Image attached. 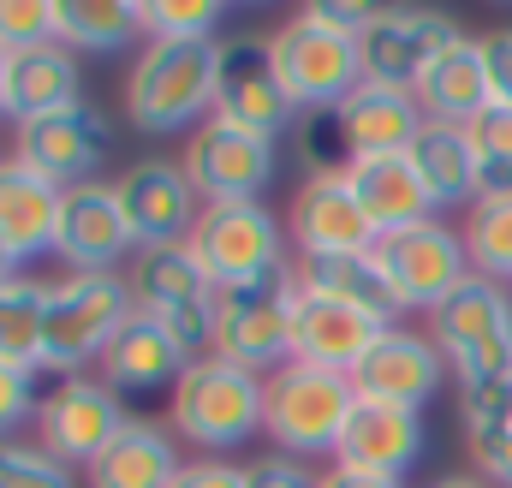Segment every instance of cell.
<instances>
[{
	"mask_svg": "<svg viewBox=\"0 0 512 488\" xmlns=\"http://www.w3.org/2000/svg\"><path fill=\"white\" fill-rule=\"evenodd\" d=\"M340 137L352 149V161H370V155H405L417 143V131L429 125L423 102L411 90H387V84H358L340 108Z\"/></svg>",
	"mask_w": 512,
	"mask_h": 488,
	"instance_id": "obj_22",
	"label": "cell"
},
{
	"mask_svg": "<svg viewBox=\"0 0 512 488\" xmlns=\"http://www.w3.org/2000/svg\"><path fill=\"white\" fill-rule=\"evenodd\" d=\"M191 250L215 274V286H251V280H268V274L292 268L286 221L268 203H203Z\"/></svg>",
	"mask_w": 512,
	"mask_h": 488,
	"instance_id": "obj_9",
	"label": "cell"
},
{
	"mask_svg": "<svg viewBox=\"0 0 512 488\" xmlns=\"http://www.w3.org/2000/svg\"><path fill=\"white\" fill-rule=\"evenodd\" d=\"M387 328H393L387 316H370L358 304H334V298L298 292V310H292V364L358 375V364L370 358V346L382 340Z\"/></svg>",
	"mask_w": 512,
	"mask_h": 488,
	"instance_id": "obj_20",
	"label": "cell"
},
{
	"mask_svg": "<svg viewBox=\"0 0 512 488\" xmlns=\"http://www.w3.org/2000/svg\"><path fill=\"white\" fill-rule=\"evenodd\" d=\"M215 120H233L245 131H262L280 143V131H298V102L286 96L280 84V66H274V42L239 30L221 42V78H215Z\"/></svg>",
	"mask_w": 512,
	"mask_h": 488,
	"instance_id": "obj_13",
	"label": "cell"
},
{
	"mask_svg": "<svg viewBox=\"0 0 512 488\" xmlns=\"http://www.w3.org/2000/svg\"><path fill=\"white\" fill-rule=\"evenodd\" d=\"M274 137L233 120H209L185 137V173L203 203H262L274 185Z\"/></svg>",
	"mask_w": 512,
	"mask_h": 488,
	"instance_id": "obj_14",
	"label": "cell"
},
{
	"mask_svg": "<svg viewBox=\"0 0 512 488\" xmlns=\"http://www.w3.org/2000/svg\"><path fill=\"white\" fill-rule=\"evenodd\" d=\"M221 42H143L126 72V120L143 137H173L215 120Z\"/></svg>",
	"mask_w": 512,
	"mask_h": 488,
	"instance_id": "obj_1",
	"label": "cell"
},
{
	"mask_svg": "<svg viewBox=\"0 0 512 488\" xmlns=\"http://www.w3.org/2000/svg\"><path fill=\"white\" fill-rule=\"evenodd\" d=\"M322 488H405V483H399V477H370V471L334 465V471H322Z\"/></svg>",
	"mask_w": 512,
	"mask_h": 488,
	"instance_id": "obj_43",
	"label": "cell"
},
{
	"mask_svg": "<svg viewBox=\"0 0 512 488\" xmlns=\"http://www.w3.org/2000/svg\"><path fill=\"white\" fill-rule=\"evenodd\" d=\"M298 292H316V298H334V304H358V310L387 316V322L399 316L382 268H376V250H358V256H298Z\"/></svg>",
	"mask_w": 512,
	"mask_h": 488,
	"instance_id": "obj_30",
	"label": "cell"
},
{
	"mask_svg": "<svg viewBox=\"0 0 512 488\" xmlns=\"http://www.w3.org/2000/svg\"><path fill=\"white\" fill-rule=\"evenodd\" d=\"M429 340L441 346L459 387L512 381V292L471 274L429 310Z\"/></svg>",
	"mask_w": 512,
	"mask_h": 488,
	"instance_id": "obj_4",
	"label": "cell"
},
{
	"mask_svg": "<svg viewBox=\"0 0 512 488\" xmlns=\"http://www.w3.org/2000/svg\"><path fill=\"white\" fill-rule=\"evenodd\" d=\"M465 256H471V274L512 286V191L507 197H477L465 209Z\"/></svg>",
	"mask_w": 512,
	"mask_h": 488,
	"instance_id": "obj_33",
	"label": "cell"
},
{
	"mask_svg": "<svg viewBox=\"0 0 512 488\" xmlns=\"http://www.w3.org/2000/svg\"><path fill=\"white\" fill-rule=\"evenodd\" d=\"M405 155H411V167H417V179H423V191H429L435 209H459V203L471 209L483 197V161H477L465 125L429 120Z\"/></svg>",
	"mask_w": 512,
	"mask_h": 488,
	"instance_id": "obj_25",
	"label": "cell"
},
{
	"mask_svg": "<svg viewBox=\"0 0 512 488\" xmlns=\"http://www.w3.org/2000/svg\"><path fill=\"white\" fill-rule=\"evenodd\" d=\"M126 405L102 375H66L42 393L36 411V441L60 459V465H96L120 435H126Z\"/></svg>",
	"mask_w": 512,
	"mask_h": 488,
	"instance_id": "obj_11",
	"label": "cell"
},
{
	"mask_svg": "<svg viewBox=\"0 0 512 488\" xmlns=\"http://www.w3.org/2000/svg\"><path fill=\"white\" fill-rule=\"evenodd\" d=\"M0 114H6V54H0Z\"/></svg>",
	"mask_w": 512,
	"mask_h": 488,
	"instance_id": "obj_46",
	"label": "cell"
},
{
	"mask_svg": "<svg viewBox=\"0 0 512 488\" xmlns=\"http://www.w3.org/2000/svg\"><path fill=\"white\" fill-rule=\"evenodd\" d=\"M120 191V209L131 221V239L137 250H161V244H191L197 221H203V197L185 173V161H161V155H143L131 161L126 173L114 179Z\"/></svg>",
	"mask_w": 512,
	"mask_h": 488,
	"instance_id": "obj_15",
	"label": "cell"
},
{
	"mask_svg": "<svg viewBox=\"0 0 512 488\" xmlns=\"http://www.w3.org/2000/svg\"><path fill=\"white\" fill-rule=\"evenodd\" d=\"M221 0H143V42H215Z\"/></svg>",
	"mask_w": 512,
	"mask_h": 488,
	"instance_id": "obj_35",
	"label": "cell"
},
{
	"mask_svg": "<svg viewBox=\"0 0 512 488\" xmlns=\"http://www.w3.org/2000/svg\"><path fill=\"white\" fill-rule=\"evenodd\" d=\"M507 411H512V387H507Z\"/></svg>",
	"mask_w": 512,
	"mask_h": 488,
	"instance_id": "obj_47",
	"label": "cell"
},
{
	"mask_svg": "<svg viewBox=\"0 0 512 488\" xmlns=\"http://www.w3.org/2000/svg\"><path fill=\"white\" fill-rule=\"evenodd\" d=\"M245 483L251 488H322V477L310 471V459H292V453H262L245 465Z\"/></svg>",
	"mask_w": 512,
	"mask_h": 488,
	"instance_id": "obj_40",
	"label": "cell"
},
{
	"mask_svg": "<svg viewBox=\"0 0 512 488\" xmlns=\"http://www.w3.org/2000/svg\"><path fill=\"white\" fill-rule=\"evenodd\" d=\"M483 60H489V90H495V102L512 108V24L483 36Z\"/></svg>",
	"mask_w": 512,
	"mask_h": 488,
	"instance_id": "obj_42",
	"label": "cell"
},
{
	"mask_svg": "<svg viewBox=\"0 0 512 488\" xmlns=\"http://www.w3.org/2000/svg\"><path fill=\"white\" fill-rule=\"evenodd\" d=\"M376 268H382L393 310H435L453 286L471 280V256H465V233L447 221H417L405 233H382L376 239Z\"/></svg>",
	"mask_w": 512,
	"mask_h": 488,
	"instance_id": "obj_10",
	"label": "cell"
},
{
	"mask_svg": "<svg viewBox=\"0 0 512 488\" xmlns=\"http://www.w3.org/2000/svg\"><path fill=\"white\" fill-rule=\"evenodd\" d=\"M18 268H24V262H18V256L0 244V286H6V280H18Z\"/></svg>",
	"mask_w": 512,
	"mask_h": 488,
	"instance_id": "obj_45",
	"label": "cell"
},
{
	"mask_svg": "<svg viewBox=\"0 0 512 488\" xmlns=\"http://www.w3.org/2000/svg\"><path fill=\"white\" fill-rule=\"evenodd\" d=\"M173 488H251V483H245V465H233V459H185Z\"/></svg>",
	"mask_w": 512,
	"mask_h": 488,
	"instance_id": "obj_41",
	"label": "cell"
},
{
	"mask_svg": "<svg viewBox=\"0 0 512 488\" xmlns=\"http://www.w3.org/2000/svg\"><path fill=\"white\" fill-rule=\"evenodd\" d=\"M42 316H48V286L18 274L0 286V358L42 369Z\"/></svg>",
	"mask_w": 512,
	"mask_h": 488,
	"instance_id": "obj_34",
	"label": "cell"
},
{
	"mask_svg": "<svg viewBox=\"0 0 512 488\" xmlns=\"http://www.w3.org/2000/svg\"><path fill=\"white\" fill-rule=\"evenodd\" d=\"M126 286L137 310L149 322H161L191 358L215 352V310H221V286L215 274L197 262L191 244H161V250H137L126 268Z\"/></svg>",
	"mask_w": 512,
	"mask_h": 488,
	"instance_id": "obj_5",
	"label": "cell"
},
{
	"mask_svg": "<svg viewBox=\"0 0 512 488\" xmlns=\"http://www.w3.org/2000/svg\"><path fill=\"white\" fill-rule=\"evenodd\" d=\"M72 102H78V54L66 42H48V48H30V54L6 60V114H12V125L60 114Z\"/></svg>",
	"mask_w": 512,
	"mask_h": 488,
	"instance_id": "obj_29",
	"label": "cell"
},
{
	"mask_svg": "<svg viewBox=\"0 0 512 488\" xmlns=\"http://www.w3.org/2000/svg\"><path fill=\"white\" fill-rule=\"evenodd\" d=\"M179 471H185V459H179V447H173V429L131 417L126 435H120L84 477H90V488H173Z\"/></svg>",
	"mask_w": 512,
	"mask_h": 488,
	"instance_id": "obj_28",
	"label": "cell"
},
{
	"mask_svg": "<svg viewBox=\"0 0 512 488\" xmlns=\"http://www.w3.org/2000/svg\"><path fill=\"white\" fill-rule=\"evenodd\" d=\"M60 185H48L36 167H24L18 155H0V244L30 262L42 250H54V227H60Z\"/></svg>",
	"mask_w": 512,
	"mask_h": 488,
	"instance_id": "obj_24",
	"label": "cell"
},
{
	"mask_svg": "<svg viewBox=\"0 0 512 488\" xmlns=\"http://www.w3.org/2000/svg\"><path fill=\"white\" fill-rule=\"evenodd\" d=\"M54 256L66 262V274H120V262L137 256V239H131V221L120 209L114 179H90V185H72L60 197Z\"/></svg>",
	"mask_w": 512,
	"mask_h": 488,
	"instance_id": "obj_16",
	"label": "cell"
},
{
	"mask_svg": "<svg viewBox=\"0 0 512 488\" xmlns=\"http://www.w3.org/2000/svg\"><path fill=\"white\" fill-rule=\"evenodd\" d=\"M423 411H405V405H382V399H358V411L346 417V435L334 447V465L346 471H370V477H399L423 459Z\"/></svg>",
	"mask_w": 512,
	"mask_h": 488,
	"instance_id": "obj_21",
	"label": "cell"
},
{
	"mask_svg": "<svg viewBox=\"0 0 512 488\" xmlns=\"http://www.w3.org/2000/svg\"><path fill=\"white\" fill-rule=\"evenodd\" d=\"M54 36L72 54H114L143 36V0H54Z\"/></svg>",
	"mask_w": 512,
	"mask_h": 488,
	"instance_id": "obj_32",
	"label": "cell"
},
{
	"mask_svg": "<svg viewBox=\"0 0 512 488\" xmlns=\"http://www.w3.org/2000/svg\"><path fill=\"white\" fill-rule=\"evenodd\" d=\"M102 381L114 387V393H173L179 387V375L191 369V352L161 328V322H149L143 310L131 316L126 328L114 334V346L102 352Z\"/></svg>",
	"mask_w": 512,
	"mask_h": 488,
	"instance_id": "obj_23",
	"label": "cell"
},
{
	"mask_svg": "<svg viewBox=\"0 0 512 488\" xmlns=\"http://www.w3.org/2000/svg\"><path fill=\"white\" fill-rule=\"evenodd\" d=\"M292 310H298V262L286 274H268L251 286H221V310H215V358L274 375L292 364Z\"/></svg>",
	"mask_w": 512,
	"mask_h": 488,
	"instance_id": "obj_7",
	"label": "cell"
},
{
	"mask_svg": "<svg viewBox=\"0 0 512 488\" xmlns=\"http://www.w3.org/2000/svg\"><path fill=\"white\" fill-rule=\"evenodd\" d=\"M137 316L126 274H66L48 286V316H42V369L84 375L102 364V352L114 346V334Z\"/></svg>",
	"mask_w": 512,
	"mask_h": 488,
	"instance_id": "obj_3",
	"label": "cell"
},
{
	"mask_svg": "<svg viewBox=\"0 0 512 488\" xmlns=\"http://www.w3.org/2000/svg\"><path fill=\"white\" fill-rule=\"evenodd\" d=\"M268 42H274V66H280V84H286V96L298 102V114H328V108H340V102L364 84L358 36L322 24L310 6L292 12Z\"/></svg>",
	"mask_w": 512,
	"mask_h": 488,
	"instance_id": "obj_8",
	"label": "cell"
},
{
	"mask_svg": "<svg viewBox=\"0 0 512 488\" xmlns=\"http://www.w3.org/2000/svg\"><path fill=\"white\" fill-rule=\"evenodd\" d=\"M512 381H483V387H459V417H465V441L471 459L483 471V483L512 488V411H507Z\"/></svg>",
	"mask_w": 512,
	"mask_h": 488,
	"instance_id": "obj_31",
	"label": "cell"
},
{
	"mask_svg": "<svg viewBox=\"0 0 512 488\" xmlns=\"http://www.w3.org/2000/svg\"><path fill=\"white\" fill-rule=\"evenodd\" d=\"M54 36V0H0V54H30L48 48Z\"/></svg>",
	"mask_w": 512,
	"mask_h": 488,
	"instance_id": "obj_38",
	"label": "cell"
},
{
	"mask_svg": "<svg viewBox=\"0 0 512 488\" xmlns=\"http://www.w3.org/2000/svg\"><path fill=\"white\" fill-rule=\"evenodd\" d=\"M346 179H352V191H358V203H364V215H370L376 233H405V227H417V221H435V203H429V191H423L411 155H370V161H352Z\"/></svg>",
	"mask_w": 512,
	"mask_h": 488,
	"instance_id": "obj_26",
	"label": "cell"
},
{
	"mask_svg": "<svg viewBox=\"0 0 512 488\" xmlns=\"http://www.w3.org/2000/svg\"><path fill=\"white\" fill-rule=\"evenodd\" d=\"M262 387H268L262 435L274 441V453H292V459L334 453L340 435H346V417L358 411V381L334 375V369H316V364L274 369Z\"/></svg>",
	"mask_w": 512,
	"mask_h": 488,
	"instance_id": "obj_6",
	"label": "cell"
},
{
	"mask_svg": "<svg viewBox=\"0 0 512 488\" xmlns=\"http://www.w3.org/2000/svg\"><path fill=\"white\" fill-rule=\"evenodd\" d=\"M429 488H495V483H483V477H435Z\"/></svg>",
	"mask_w": 512,
	"mask_h": 488,
	"instance_id": "obj_44",
	"label": "cell"
},
{
	"mask_svg": "<svg viewBox=\"0 0 512 488\" xmlns=\"http://www.w3.org/2000/svg\"><path fill=\"white\" fill-rule=\"evenodd\" d=\"M286 239H292L298 256H358V250H376L382 233L370 227V215H364L346 173H310L292 191Z\"/></svg>",
	"mask_w": 512,
	"mask_h": 488,
	"instance_id": "obj_18",
	"label": "cell"
},
{
	"mask_svg": "<svg viewBox=\"0 0 512 488\" xmlns=\"http://www.w3.org/2000/svg\"><path fill=\"white\" fill-rule=\"evenodd\" d=\"M36 411H42L36 369H30V364H12V358H0V441H6V435H18L24 423H36Z\"/></svg>",
	"mask_w": 512,
	"mask_h": 488,
	"instance_id": "obj_39",
	"label": "cell"
},
{
	"mask_svg": "<svg viewBox=\"0 0 512 488\" xmlns=\"http://www.w3.org/2000/svg\"><path fill=\"white\" fill-rule=\"evenodd\" d=\"M0 488H72V465H60L42 441H0Z\"/></svg>",
	"mask_w": 512,
	"mask_h": 488,
	"instance_id": "obj_37",
	"label": "cell"
},
{
	"mask_svg": "<svg viewBox=\"0 0 512 488\" xmlns=\"http://www.w3.org/2000/svg\"><path fill=\"white\" fill-rule=\"evenodd\" d=\"M447 358L429 334L417 328H387L382 340L370 346V358L358 364V399H382V405H405V411H423L441 387H447Z\"/></svg>",
	"mask_w": 512,
	"mask_h": 488,
	"instance_id": "obj_19",
	"label": "cell"
},
{
	"mask_svg": "<svg viewBox=\"0 0 512 488\" xmlns=\"http://www.w3.org/2000/svg\"><path fill=\"white\" fill-rule=\"evenodd\" d=\"M465 30L447 12L429 6H376L364 36H358V60H364V84H387V90H411L423 84V72L459 42Z\"/></svg>",
	"mask_w": 512,
	"mask_h": 488,
	"instance_id": "obj_12",
	"label": "cell"
},
{
	"mask_svg": "<svg viewBox=\"0 0 512 488\" xmlns=\"http://www.w3.org/2000/svg\"><path fill=\"white\" fill-rule=\"evenodd\" d=\"M12 155L24 167H36L48 185H60V191L90 185L96 167H102V155H108V120L90 102H72L60 114L12 125Z\"/></svg>",
	"mask_w": 512,
	"mask_h": 488,
	"instance_id": "obj_17",
	"label": "cell"
},
{
	"mask_svg": "<svg viewBox=\"0 0 512 488\" xmlns=\"http://www.w3.org/2000/svg\"><path fill=\"white\" fill-rule=\"evenodd\" d=\"M262 411H268V387L262 375L227 364V358H191L179 375V387L167 393V423L173 435H185L191 447H203V459H227L233 447H245L262 435Z\"/></svg>",
	"mask_w": 512,
	"mask_h": 488,
	"instance_id": "obj_2",
	"label": "cell"
},
{
	"mask_svg": "<svg viewBox=\"0 0 512 488\" xmlns=\"http://www.w3.org/2000/svg\"><path fill=\"white\" fill-rule=\"evenodd\" d=\"M465 131H471V149L483 161V197H507L512 191V108L489 102Z\"/></svg>",
	"mask_w": 512,
	"mask_h": 488,
	"instance_id": "obj_36",
	"label": "cell"
},
{
	"mask_svg": "<svg viewBox=\"0 0 512 488\" xmlns=\"http://www.w3.org/2000/svg\"><path fill=\"white\" fill-rule=\"evenodd\" d=\"M417 102H423L429 120H447V125L477 120V114L495 102V90H489V60H483V36H459V42L423 72Z\"/></svg>",
	"mask_w": 512,
	"mask_h": 488,
	"instance_id": "obj_27",
	"label": "cell"
}]
</instances>
